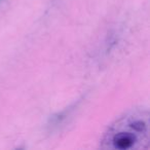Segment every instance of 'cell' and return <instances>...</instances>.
<instances>
[{
    "label": "cell",
    "mask_w": 150,
    "mask_h": 150,
    "mask_svg": "<svg viewBox=\"0 0 150 150\" xmlns=\"http://www.w3.org/2000/svg\"><path fill=\"white\" fill-rule=\"evenodd\" d=\"M149 138L148 115L134 112L125 115L112 125L105 137V143L109 148L127 150L140 148Z\"/></svg>",
    "instance_id": "obj_1"
},
{
    "label": "cell",
    "mask_w": 150,
    "mask_h": 150,
    "mask_svg": "<svg viewBox=\"0 0 150 150\" xmlns=\"http://www.w3.org/2000/svg\"><path fill=\"white\" fill-rule=\"evenodd\" d=\"M1 1H2V0H0V2H1Z\"/></svg>",
    "instance_id": "obj_2"
}]
</instances>
